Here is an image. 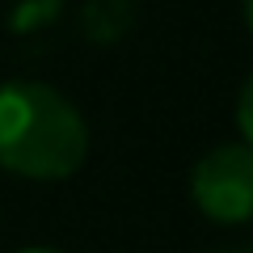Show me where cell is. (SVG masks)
I'll list each match as a JSON object with an SVG mask.
<instances>
[{
  "mask_svg": "<svg viewBox=\"0 0 253 253\" xmlns=\"http://www.w3.org/2000/svg\"><path fill=\"white\" fill-rule=\"evenodd\" d=\"M89 156V123L46 81L0 84V169L26 181H68Z\"/></svg>",
  "mask_w": 253,
  "mask_h": 253,
  "instance_id": "obj_1",
  "label": "cell"
},
{
  "mask_svg": "<svg viewBox=\"0 0 253 253\" xmlns=\"http://www.w3.org/2000/svg\"><path fill=\"white\" fill-rule=\"evenodd\" d=\"M190 203L215 224L253 219V148L232 139L203 152L190 169Z\"/></svg>",
  "mask_w": 253,
  "mask_h": 253,
  "instance_id": "obj_2",
  "label": "cell"
},
{
  "mask_svg": "<svg viewBox=\"0 0 253 253\" xmlns=\"http://www.w3.org/2000/svg\"><path fill=\"white\" fill-rule=\"evenodd\" d=\"M241 13H245V26H249V34H253V0H241Z\"/></svg>",
  "mask_w": 253,
  "mask_h": 253,
  "instance_id": "obj_4",
  "label": "cell"
},
{
  "mask_svg": "<svg viewBox=\"0 0 253 253\" xmlns=\"http://www.w3.org/2000/svg\"><path fill=\"white\" fill-rule=\"evenodd\" d=\"M236 131H241V139L253 148V72L245 76L241 93H236Z\"/></svg>",
  "mask_w": 253,
  "mask_h": 253,
  "instance_id": "obj_3",
  "label": "cell"
},
{
  "mask_svg": "<svg viewBox=\"0 0 253 253\" xmlns=\"http://www.w3.org/2000/svg\"><path fill=\"white\" fill-rule=\"evenodd\" d=\"M17 253H63V249H46V245H34V249H17Z\"/></svg>",
  "mask_w": 253,
  "mask_h": 253,
  "instance_id": "obj_5",
  "label": "cell"
}]
</instances>
